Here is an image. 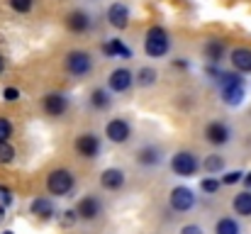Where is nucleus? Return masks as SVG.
<instances>
[{
    "mask_svg": "<svg viewBox=\"0 0 251 234\" xmlns=\"http://www.w3.org/2000/svg\"><path fill=\"white\" fill-rule=\"evenodd\" d=\"M168 49H171V39H168L166 29L159 27V25L149 27L147 39H144V52H147V56H151V59H161V56H166L168 54Z\"/></svg>",
    "mask_w": 251,
    "mask_h": 234,
    "instance_id": "f257e3e1",
    "label": "nucleus"
},
{
    "mask_svg": "<svg viewBox=\"0 0 251 234\" xmlns=\"http://www.w3.org/2000/svg\"><path fill=\"white\" fill-rule=\"evenodd\" d=\"M47 190H49L51 195L66 198V195L74 190V173L66 171V168H54V171L47 176Z\"/></svg>",
    "mask_w": 251,
    "mask_h": 234,
    "instance_id": "f03ea898",
    "label": "nucleus"
},
{
    "mask_svg": "<svg viewBox=\"0 0 251 234\" xmlns=\"http://www.w3.org/2000/svg\"><path fill=\"white\" fill-rule=\"evenodd\" d=\"M90 69H93V59H90L88 52H71V54H66V71L71 76L81 78L85 74H90Z\"/></svg>",
    "mask_w": 251,
    "mask_h": 234,
    "instance_id": "7ed1b4c3",
    "label": "nucleus"
},
{
    "mask_svg": "<svg viewBox=\"0 0 251 234\" xmlns=\"http://www.w3.org/2000/svg\"><path fill=\"white\" fill-rule=\"evenodd\" d=\"M168 203H171V210H173V212H188V210H193V205H195V195H193L190 188L178 185V188L171 190Z\"/></svg>",
    "mask_w": 251,
    "mask_h": 234,
    "instance_id": "20e7f679",
    "label": "nucleus"
},
{
    "mask_svg": "<svg viewBox=\"0 0 251 234\" xmlns=\"http://www.w3.org/2000/svg\"><path fill=\"white\" fill-rule=\"evenodd\" d=\"M105 137H107L110 142H115V144H125V142H129V137H132V127H129V122L122 120V117L110 120L107 127H105Z\"/></svg>",
    "mask_w": 251,
    "mask_h": 234,
    "instance_id": "39448f33",
    "label": "nucleus"
},
{
    "mask_svg": "<svg viewBox=\"0 0 251 234\" xmlns=\"http://www.w3.org/2000/svg\"><path fill=\"white\" fill-rule=\"evenodd\" d=\"M171 168H173V173L188 178V176H193L198 171V158L190 152H178V154L171 156Z\"/></svg>",
    "mask_w": 251,
    "mask_h": 234,
    "instance_id": "423d86ee",
    "label": "nucleus"
},
{
    "mask_svg": "<svg viewBox=\"0 0 251 234\" xmlns=\"http://www.w3.org/2000/svg\"><path fill=\"white\" fill-rule=\"evenodd\" d=\"M132 83H134V76H132L129 69H115L107 78V85H110L112 93H127L132 88Z\"/></svg>",
    "mask_w": 251,
    "mask_h": 234,
    "instance_id": "0eeeda50",
    "label": "nucleus"
},
{
    "mask_svg": "<svg viewBox=\"0 0 251 234\" xmlns=\"http://www.w3.org/2000/svg\"><path fill=\"white\" fill-rule=\"evenodd\" d=\"M107 22L115 29H125L129 25V7L125 2H112L107 7Z\"/></svg>",
    "mask_w": 251,
    "mask_h": 234,
    "instance_id": "6e6552de",
    "label": "nucleus"
},
{
    "mask_svg": "<svg viewBox=\"0 0 251 234\" xmlns=\"http://www.w3.org/2000/svg\"><path fill=\"white\" fill-rule=\"evenodd\" d=\"M42 107H44V112H47L49 117H61V115L66 112V107H69V98L61 95V93H49V95L44 98Z\"/></svg>",
    "mask_w": 251,
    "mask_h": 234,
    "instance_id": "1a4fd4ad",
    "label": "nucleus"
},
{
    "mask_svg": "<svg viewBox=\"0 0 251 234\" xmlns=\"http://www.w3.org/2000/svg\"><path fill=\"white\" fill-rule=\"evenodd\" d=\"M229 137H232V132H229V127H227L225 122H210V125L205 127V139H207L210 144H215V147L227 144Z\"/></svg>",
    "mask_w": 251,
    "mask_h": 234,
    "instance_id": "9d476101",
    "label": "nucleus"
},
{
    "mask_svg": "<svg viewBox=\"0 0 251 234\" xmlns=\"http://www.w3.org/2000/svg\"><path fill=\"white\" fill-rule=\"evenodd\" d=\"M100 210H102V205H100V200H98V198H93V195H85V198H81V203L76 205L78 217H81V220H85V222H93V220L100 215Z\"/></svg>",
    "mask_w": 251,
    "mask_h": 234,
    "instance_id": "9b49d317",
    "label": "nucleus"
},
{
    "mask_svg": "<svg viewBox=\"0 0 251 234\" xmlns=\"http://www.w3.org/2000/svg\"><path fill=\"white\" fill-rule=\"evenodd\" d=\"M244 98H247L244 80H239V83H229V85H222V100H225V105L237 107V105L244 103Z\"/></svg>",
    "mask_w": 251,
    "mask_h": 234,
    "instance_id": "f8f14e48",
    "label": "nucleus"
},
{
    "mask_svg": "<svg viewBox=\"0 0 251 234\" xmlns=\"http://www.w3.org/2000/svg\"><path fill=\"white\" fill-rule=\"evenodd\" d=\"M76 152L83 158H95L98 152H100V139L95 134H81L76 139Z\"/></svg>",
    "mask_w": 251,
    "mask_h": 234,
    "instance_id": "ddd939ff",
    "label": "nucleus"
},
{
    "mask_svg": "<svg viewBox=\"0 0 251 234\" xmlns=\"http://www.w3.org/2000/svg\"><path fill=\"white\" fill-rule=\"evenodd\" d=\"M125 171H120V168H105L102 173H100V185L105 188V190H120L122 185H125Z\"/></svg>",
    "mask_w": 251,
    "mask_h": 234,
    "instance_id": "4468645a",
    "label": "nucleus"
},
{
    "mask_svg": "<svg viewBox=\"0 0 251 234\" xmlns=\"http://www.w3.org/2000/svg\"><path fill=\"white\" fill-rule=\"evenodd\" d=\"M66 27L71 29V32H88L90 29V15L85 12V10H74V12H69L66 15Z\"/></svg>",
    "mask_w": 251,
    "mask_h": 234,
    "instance_id": "2eb2a0df",
    "label": "nucleus"
},
{
    "mask_svg": "<svg viewBox=\"0 0 251 234\" xmlns=\"http://www.w3.org/2000/svg\"><path fill=\"white\" fill-rule=\"evenodd\" d=\"M229 59H232V66H234L237 71L251 74V49H247V47H237V49H232Z\"/></svg>",
    "mask_w": 251,
    "mask_h": 234,
    "instance_id": "dca6fc26",
    "label": "nucleus"
},
{
    "mask_svg": "<svg viewBox=\"0 0 251 234\" xmlns=\"http://www.w3.org/2000/svg\"><path fill=\"white\" fill-rule=\"evenodd\" d=\"M29 210H32V215L39 217V220H51V217H54V203H51L49 198H37V200H32Z\"/></svg>",
    "mask_w": 251,
    "mask_h": 234,
    "instance_id": "f3484780",
    "label": "nucleus"
},
{
    "mask_svg": "<svg viewBox=\"0 0 251 234\" xmlns=\"http://www.w3.org/2000/svg\"><path fill=\"white\" fill-rule=\"evenodd\" d=\"M137 163L142 166H159L161 163V149L159 147H144L137 152Z\"/></svg>",
    "mask_w": 251,
    "mask_h": 234,
    "instance_id": "a211bd4d",
    "label": "nucleus"
},
{
    "mask_svg": "<svg viewBox=\"0 0 251 234\" xmlns=\"http://www.w3.org/2000/svg\"><path fill=\"white\" fill-rule=\"evenodd\" d=\"M102 54L105 56H122V59H129L132 56V52L122 44V39H107L102 44Z\"/></svg>",
    "mask_w": 251,
    "mask_h": 234,
    "instance_id": "6ab92c4d",
    "label": "nucleus"
},
{
    "mask_svg": "<svg viewBox=\"0 0 251 234\" xmlns=\"http://www.w3.org/2000/svg\"><path fill=\"white\" fill-rule=\"evenodd\" d=\"M232 208L237 215L242 217H251V190H244V193H237L234 200H232Z\"/></svg>",
    "mask_w": 251,
    "mask_h": 234,
    "instance_id": "aec40b11",
    "label": "nucleus"
},
{
    "mask_svg": "<svg viewBox=\"0 0 251 234\" xmlns=\"http://www.w3.org/2000/svg\"><path fill=\"white\" fill-rule=\"evenodd\" d=\"M205 56L210 64H217L222 56H225V42L222 39H207L205 44Z\"/></svg>",
    "mask_w": 251,
    "mask_h": 234,
    "instance_id": "412c9836",
    "label": "nucleus"
},
{
    "mask_svg": "<svg viewBox=\"0 0 251 234\" xmlns=\"http://www.w3.org/2000/svg\"><path fill=\"white\" fill-rule=\"evenodd\" d=\"M110 103H112V98H110V93H107V90L95 88V90L90 93V105H93L95 110H107V107H110Z\"/></svg>",
    "mask_w": 251,
    "mask_h": 234,
    "instance_id": "4be33fe9",
    "label": "nucleus"
},
{
    "mask_svg": "<svg viewBox=\"0 0 251 234\" xmlns=\"http://www.w3.org/2000/svg\"><path fill=\"white\" fill-rule=\"evenodd\" d=\"M215 234H242V227L237 225V220L222 217V220L215 225Z\"/></svg>",
    "mask_w": 251,
    "mask_h": 234,
    "instance_id": "5701e85b",
    "label": "nucleus"
},
{
    "mask_svg": "<svg viewBox=\"0 0 251 234\" xmlns=\"http://www.w3.org/2000/svg\"><path fill=\"white\" fill-rule=\"evenodd\" d=\"M156 78H159V74L151 69V66H144V69H139V74H137V83L142 85V88H149V85H154L156 83Z\"/></svg>",
    "mask_w": 251,
    "mask_h": 234,
    "instance_id": "b1692460",
    "label": "nucleus"
},
{
    "mask_svg": "<svg viewBox=\"0 0 251 234\" xmlns=\"http://www.w3.org/2000/svg\"><path fill=\"white\" fill-rule=\"evenodd\" d=\"M222 168H225V158H222V156L212 154V156H207V158H205V171H207V173H212V176H215V173H220Z\"/></svg>",
    "mask_w": 251,
    "mask_h": 234,
    "instance_id": "393cba45",
    "label": "nucleus"
},
{
    "mask_svg": "<svg viewBox=\"0 0 251 234\" xmlns=\"http://www.w3.org/2000/svg\"><path fill=\"white\" fill-rule=\"evenodd\" d=\"M12 158H15V147L10 142H0V166L12 163Z\"/></svg>",
    "mask_w": 251,
    "mask_h": 234,
    "instance_id": "a878e982",
    "label": "nucleus"
},
{
    "mask_svg": "<svg viewBox=\"0 0 251 234\" xmlns=\"http://www.w3.org/2000/svg\"><path fill=\"white\" fill-rule=\"evenodd\" d=\"M12 137V122L7 117H0V142H7Z\"/></svg>",
    "mask_w": 251,
    "mask_h": 234,
    "instance_id": "bb28decb",
    "label": "nucleus"
},
{
    "mask_svg": "<svg viewBox=\"0 0 251 234\" xmlns=\"http://www.w3.org/2000/svg\"><path fill=\"white\" fill-rule=\"evenodd\" d=\"M32 5H34V0H10V7L15 12H29Z\"/></svg>",
    "mask_w": 251,
    "mask_h": 234,
    "instance_id": "cd10ccee",
    "label": "nucleus"
},
{
    "mask_svg": "<svg viewBox=\"0 0 251 234\" xmlns=\"http://www.w3.org/2000/svg\"><path fill=\"white\" fill-rule=\"evenodd\" d=\"M220 185H222V181H217V178H205V181L200 183V188H202L205 193H217Z\"/></svg>",
    "mask_w": 251,
    "mask_h": 234,
    "instance_id": "c85d7f7f",
    "label": "nucleus"
},
{
    "mask_svg": "<svg viewBox=\"0 0 251 234\" xmlns=\"http://www.w3.org/2000/svg\"><path fill=\"white\" fill-rule=\"evenodd\" d=\"M242 178H244V173H242V171H229V173H225V176H222V183H225V185H234V183H239Z\"/></svg>",
    "mask_w": 251,
    "mask_h": 234,
    "instance_id": "c756f323",
    "label": "nucleus"
},
{
    "mask_svg": "<svg viewBox=\"0 0 251 234\" xmlns=\"http://www.w3.org/2000/svg\"><path fill=\"white\" fill-rule=\"evenodd\" d=\"M76 220H81L76 210H66V212L61 215V225H64V227H71V225H76Z\"/></svg>",
    "mask_w": 251,
    "mask_h": 234,
    "instance_id": "7c9ffc66",
    "label": "nucleus"
},
{
    "mask_svg": "<svg viewBox=\"0 0 251 234\" xmlns=\"http://www.w3.org/2000/svg\"><path fill=\"white\" fill-rule=\"evenodd\" d=\"M2 95H5V100H7V103H15V100L20 98V90H17V88H5V93H2Z\"/></svg>",
    "mask_w": 251,
    "mask_h": 234,
    "instance_id": "2f4dec72",
    "label": "nucleus"
},
{
    "mask_svg": "<svg viewBox=\"0 0 251 234\" xmlns=\"http://www.w3.org/2000/svg\"><path fill=\"white\" fill-rule=\"evenodd\" d=\"M180 234H202V230H200L198 225H185V227L180 230Z\"/></svg>",
    "mask_w": 251,
    "mask_h": 234,
    "instance_id": "473e14b6",
    "label": "nucleus"
},
{
    "mask_svg": "<svg viewBox=\"0 0 251 234\" xmlns=\"http://www.w3.org/2000/svg\"><path fill=\"white\" fill-rule=\"evenodd\" d=\"M5 71V59H2V54H0V74Z\"/></svg>",
    "mask_w": 251,
    "mask_h": 234,
    "instance_id": "72a5a7b5",
    "label": "nucleus"
},
{
    "mask_svg": "<svg viewBox=\"0 0 251 234\" xmlns=\"http://www.w3.org/2000/svg\"><path fill=\"white\" fill-rule=\"evenodd\" d=\"M2 217H5V205H0V222H2Z\"/></svg>",
    "mask_w": 251,
    "mask_h": 234,
    "instance_id": "f704fd0d",
    "label": "nucleus"
},
{
    "mask_svg": "<svg viewBox=\"0 0 251 234\" xmlns=\"http://www.w3.org/2000/svg\"><path fill=\"white\" fill-rule=\"evenodd\" d=\"M244 181H247V185H251V171L247 173V176H244Z\"/></svg>",
    "mask_w": 251,
    "mask_h": 234,
    "instance_id": "c9c22d12",
    "label": "nucleus"
},
{
    "mask_svg": "<svg viewBox=\"0 0 251 234\" xmlns=\"http://www.w3.org/2000/svg\"><path fill=\"white\" fill-rule=\"evenodd\" d=\"M2 234H15V232H10V230H5V232H2Z\"/></svg>",
    "mask_w": 251,
    "mask_h": 234,
    "instance_id": "e433bc0d",
    "label": "nucleus"
}]
</instances>
